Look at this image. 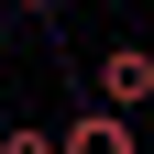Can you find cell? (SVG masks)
<instances>
[{
    "instance_id": "cell-7",
    "label": "cell",
    "mask_w": 154,
    "mask_h": 154,
    "mask_svg": "<svg viewBox=\"0 0 154 154\" xmlns=\"http://www.w3.org/2000/svg\"><path fill=\"white\" fill-rule=\"evenodd\" d=\"M143 154H154V143H143Z\"/></svg>"
},
{
    "instance_id": "cell-2",
    "label": "cell",
    "mask_w": 154,
    "mask_h": 154,
    "mask_svg": "<svg viewBox=\"0 0 154 154\" xmlns=\"http://www.w3.org/2000/svg\"><path fill=\"white\" fill-rule=\"evenodd\" d=\"M55 154H143V132H132L121 110H99V99H88V110H66V132H55Z\"/></svg>"
},
{
    "instance_id": "cell-6",
    "label": "cell",
    "mask_w": 154,
    "mask_h": 154,
    "mask_svg": "<svg viewBox=\"0 0 154 154\" xmlns=\"http://www.w3.org/2000/svg\"><path fill=\"white\" fill-rule=\"evenodd\" d=\"M143 44H154V33H143Z\"/></svg>"
},
{
    "instance_id": "cell-1",
    "label": "cell",
    "mask_w": 154,
    "mask_h": 154,
    "mask_svg": "<svg viewBox=\"0 0 154 154\" xmlns=\"http://www.w3.org/2000/svg\"><path fill=\"white\" fill-rule=\"evenodd\" d=\"M88 88H99V110H154V44H110L99 66H88Z\"/></svg>"
},
{
    "instance_id": "cell-4",
    "label": "cell",
    "mask_w": 154,
    "mask_h": 154,
    "mask_svg": "<svg viewBox=\"0 0 154 154\" xmlns=\"http://www.w3.org/2000/svg\"><path fill=\"white\" fill-rule=\"evenodd\" d=\"M11 11H22V22H55V11H66V0H11Z\"/></svg>"
},
{
    "instance_id": "cell-3",
    "label": "cell",
    "mask_w": 154,
    "mask_h": 154,
    "mask_svg": "<svg viewBox=\"0 0 154 154\" xmlns=\"http://www.w3.org/2000/svg\"><path fill=\"white\" fill-rule=\"evenodd\" d=\"M0 154H55V132H44V121H11V132H0Z\"/></svg>"
},
{
    "instance_id": "cell-5",
    "label": "cell",
    "mask_w": 154,
    "mask_h": 154,
    "mask_svg": "<svg viewBox=\"0 0 154 154\" xmlns=\"http://www.w3.org/2000/svg\"><path fill=\"white\" fill-rule=\"evenodd\" d=\"M0 132H11V88H0Z\"/></svg>"
}]
</instances>
